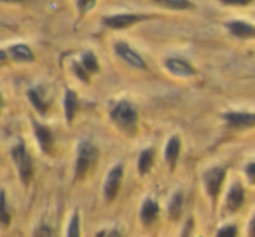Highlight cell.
<instances>
[{"label": "cell", "instance_id": "1", "mask_svg": "<svg viewBox=\"0 0 255 237\" xmlns=\"http://www.w3.org/2000/svg\"><path fill=\"white\" fill-rule=\"evenodd\" d=\"M112 122L121 129V131L128 133V135H135L136 124H138V113H136L135 106L128 101H121L110 112Z\"/></svg>", "mask_w": 255, "mask_h": 237}, {"label": "cell", "instance_id": "2", "mask_svg": "<svg viewBox=\"0 0 255 237\" xmlns=\"http://www.w3.org/2000/svg\"><path fill=\"white\" fill-rule=\"evenodd\" d=\"M98 159V150L93 143L81 142L77 149V160H75V180H82L89 167Z\"/></svg>", "mask_w": 255, "mask_h": 237}, {"label": "cell", "instance_id": "3", "mask_svg": "<svg viewBox=\"0 0 255 237\" xmlns=\"http://www.w3.org/2000/svg\"><path fill=\"white\" fill-rule=\"evenodd\" d=\"M11 157H12V160H14L16 167H18L21 183L28 185L33 176V162H32V157H30L28 150H26L25 143L19 142L18 145H14V149L11 150Z\"/></svg>", "mask_w": 255, "mask_h": 237}, {"label": "cell", "instance_id": "4", "mask_svg": "<svg viewBox=\"0 0 255 237\" xmlns=\"http://www.w3.org/2000/svg\"><path fill=\"white\" fill-rule=\"evenodd\" d=\"M121 180H123V166L117 164V166H114L110 169L109 176H107L105 183H103V197H105V201H114V197L119 192Z\"/></svg>", "mask_w": 255, "mask_h": 237}, {"label": "cell", "instance_id": "5", "mask_svg": "<svg viewBox=\"0 0 255 237\" xmlns=\"http://www.w3.org/2000/svg\"><path fill=\"white\" fill-rule=\"evenodd\" d=\"M224 176H226V169L224 167H213V169L206 171L205 176H203V181H205L206 192L212 199H215L219 195V190L222 187Z\"/></svg>", "mask_w": 255, "mask_h": 237}, {"label": "cell", "instance_id": "6", "mask_svg": "<svg viewBox=\"0 0 255 237\" xmlns=\"http://www.w3.org/2000/svg\"><path fill=\"white\" fill-rule=\"evenodd\" d=\"M224 121L231 129H248L255 126V113H226Z\"/></svg>", "mask_w": 255, "mask_h": 237}, {"label": "cell", "instance_id": "7", "mask_svg": "<svg viewBox=\"0 0 255 237\" xmlns=\"http://www.w3.org/2000/svg\"><path fill=\"white\" fill-rule=\"evenodd\" d=\"M114 49L119 54L121 60L126 61L128 65H131V67H136V68H145V61L142 60V56H140L136 51H133L128 44L117 42L116 46H114Z\"/></svg>", "mask_w": 255, "mask_h": 237}, {"label": "cell", "instance_id": "8", "mask_svg": "<svg viewBox=\"0 0 255 237\" xmlns=\"http://www.w3.org/2000/svg\"><path fill=\"white\" fill-rule=\"evenodd\" d=\"M164 67L170 74L177 75V77H191L196 74V70L184 60H177V58H170L164 61Z\"/></svg>", "mask_w": 255, "mask_h": 237}, {"label": "cell", "instance_id": "9", "mask_svg": "<svg viewBox=\"0 0 255 237\" xmlns=\"http://www.w3.org/2000/svg\"><path fill=\"white\" fill-rule=\"evenodd\" d=\"M145 19L143 16H136V14H117V16H110V18H105V25L109 28L114 30H121L126 28V26H131L135 23Z\"/></svg>", "mask_w": 255, "mask_h": 237}, {"label": "cell", "instance_id": "10", "mask_svg": "<svg viewBox=\"0 0 255 237\" xmlns=\"http://www.w3.org/2000/svg\"><path fill=\"white\" fill-rule=\"evenodd\" d=\"M32 124H33V131H35V138H37V142H39L42 152H49L51 147H53V142H54L53 133L49 131V128L39 124L37 121H33Z\"/></svg>", "mask_w": 255, "mask_h": 237}, {"label": "cell", "instance_id": "11", "mask_svg": "<svg viewBox=\"0 0 255 237\" xmlns=\"http://www.w3.org/2000/svg\"><path fill=\"white\" fill-rule=\"evenodd\" d=\"M9 56L12 60L19 61V63H32L35 60V54L30 49L26 44H14V46L9 47Z\"/></svg>", "mask_w": 255, "mask_h": 237}, {"label": "cell", "instance_id": "12", "mask_svg": "<svg viewBox=\"0 0 255 237\" xmlns=\"http://www.w3.org/2000/svg\"><path fill=\"white\" fill-rule=\"evenodd\" d=\"M227 30L231 32V35L238 37V39H254L255 37V26L248 25V23H243V21L229 23Z\"/></svg>", "mask_w": 255, "mask_h": 237}, {"label": "cell", "instance_id": "13", "mask_svg": "<svg viewBox=\"0 0 255 237\" xmlns=\"http://www.w3.org/2000/svg\"><path fill=\"white\" fill-rule=\"evenodd\" d=\"M245 202V192L240 183H234L227 194V208L229 211H238Z\"/></svg>", "mask_w": 255, "mask_h": 237}, {"label": "cell", "instance_id": "14", "mask_svg": "<svg viewBox=\"0 0 255 237\" xmlns=\"http://www.w3.org/2000/svg\"><path fill=\"white\" fill-rule=\"evenodd\" d=\"M178 156H180V138H178V136H173V138H170V142H168L166 154H164V157H166L171 169H175V166H177Z\"/></svg>", "mask_w": 255, "mask_h": 237}, {"label": "cell", "instance_id": "15", "mask_svg": "<svg viewBox=\"0 0 255 237\" xmlns=\"http://www.w3.org/2000/svg\"><path fill=\"white\" fill-rule=\"evenodd\" d=\"M157 215H159V206H157L156 201H152V199H147V201L143 202V206H142V222H143V225H152L154 220L157 218Z\"/></svg>", "mask_w": 255, "mask_h": 237}, {"label": "cell", "instance_id": "16", "mask_svg": "<svg viewBox=\"0 0 255 237\" xmlns=\"http://www.w3.org/2000/svg\"><path fill=\"white\" fill-rule=\"evenodd\" d=\"M75 110H77V96L74 91L67 89L65 91V115H67L68 124H72V121H74Z\"/></svg>", "mask_w": 255, "mask_h": 237}, {"label": "cell", "instance_id": "17", "mask_svg": "<svg viewBox=\"0 0 255 237\" xmlns=\"http://www.w3.org/2000/svg\"><path fill=\"white\" fill-rule=\"evenodd\" d=\"M154 149H147L140 154V160H138V169H140V174H147L152 167V162H154Z\"/></svg>", "mask_w": 255, "mask_h": 237}, {"label": "cell", "instance_id": "18", "mask_svg": "<svg viewBox=\"0 0 255 237\" xmlns=\"http://www.w3.org/2000/svg\"><path fill=\"white\" fill-rule=\"evenodd\" d=\"M9 223H11V213L7 208V197L4 190H0V225L9 227Z\"/></svg>", "mask_w": 255, "mask_h": 237}, {"label": "cell", "instance_id": "19", "mask_svg": "<svg viewBox=\"0 0 255 237\" xmlns=\"http://www.w3.org/2000/svg\"><path fill=\"white\" fill-rule=\"evenodd\" d=\"M159 5L166 9H173V11H184V9H191L192 4L189 0H154Z\"/></svg>", "mask_w": 255, "mask_h": 237}, {"label": "cell", "instance_id": "20", "mask_svg": "<svg viewBox=\"0 0 255 237\" xmlns=\"http://www.w3.org/2000/svg\"><path fill=\"white\" fill-rule=\"evenodd\" d=\"M81 65L84 67V70L88 72V74H96V72L100 70L98 60H96V56L93 53H84V54H82Z\"/></svg>", "mask_w": 255, "mask_h": 237}, {"label": "cell", "instance_id": "21", "mask_svg": "<svg viewBox=\"0 0 255 237\" xmlns=\"http://www.w3.org/2000/svg\"><path fill=\"white\" fill-rule=\"evenodd\" d=\"M28 99L32 101L33 108H35L37 112L40 113V115H44V113L47 112V103L44 101L42 98H40L39 91H35V89H30V91H28Z\"/></svg>", "mask_w": 255, "mask_h": 237}, {"label": "cell", "instance_id": "22", "mask_svg": "<svg viewBox=\"0 0 255 237\" xmlns=\"http://www.w3.org/2000/svg\"><path fill=\"white\" fill-rule=\"evenodd\" d=\"M182 206H184V194H182V192H177L170 201V216L171 218L177 220L178 216H180Z\"/></svg>", "mask_w": 255, "mask_h": 237}, {"label": "cell", "instance_id": "23", "mask_svg": "<svg viewBox=\"0 0 255 237\" xmlns=\"http://www.w3.org/2000/svg\"><path fill=\"white\" fill-rule=\"evenodd\" d=\"M67 236H70V237L79 236V215L77 213H74V216H72V222H70V225H68Z\"/></svg>", "mask_w": 255, "mask_h": 237}, {"label": "cell", "instance_id": "24", "mask_svg": "<svg viewBox=\"0 0 255 237\" xmlns=\"http://www.w3.org/2000/svg\"><path fill=\"white\" fill-rule=\"evenodd\" d=\"M96 0H75V4H77V9L81 14H86L89 9H93Z\"/></svg>", "mask_w": 255, "mask_h": 237}, {"label": "cell", "instance_id": "25", "mask_svg": "<svg viewBox=\"0 0 255 237\" xmlns=\"http://www.w3.org/2000/svg\"><path fill=\"white\" fill-rule=\"evenodd\" d=\"M74 72H75V75H77L79 79H81L82 82H89V77H88V72L84 70V67L81 65V61L79 63H74Z\"/></svg>", "mask_w": 255, "mask_h": 237}, {"label": "cell", "instance_id": "26", "mask_svg": "<svg viewBox=\"0 0 255 237\" xmlns=\"http://www.w3.org/2000/svg\"><path fill=\"white\" fill-rule=\"evenodd\" d=\"M217 236H219V237H227V236L234 237V236H236V227H234V225L222 227V229H220L219 232H217Z\"/></svg>", "mask_w": 255, "mask_h": 237}, {"label": "cell", "instance_id": "27", "mask_svg": "<svg viewBox=\"0 0 255 237\" xmlns=\"http://www.w3.org/2000/svg\"><path fill=\"white\" fill-rule=\"evenodd\" d=\"M220 2L226 5H233V7H245V5H248L254 0H220Z\"/></svg>", "mask_w": 255, "mask_h": 237}, {"label": "cell", "instance_id": "28", "mask_svg": "<svg viewBox=\"0 0 255 237\" xmlns=\"http://www.w3.org/2000/svg\"><path fill=\"white\" fill-rule=\"evenodd\" d=\"M245 173H247L248 180H250L252 183H255V162H254V164H248V166H247V171H245Z\"/></svg>", "mask_w": 255, "mask_h": 237}, {"label": "cell", "instance_id": "29", "mask_svg": "<svg viewBox=\"0 0 255 237\" xmlns=\"http://www.w3.org/2000/svg\"><path fill=\"white\" fill-rule=\"evenodd\" d=\"M248 229H250V236H255V216L250 220V225H248Z\"/></svg>", "mask_w": 255, "mask_h": 237}, {"label": "cell", "instance_id": "30", "mask_svg": "<svg viewBox=\"0 0 255 237\" xmlns=\"http://www.w3.org/2000/svg\"><path fill=\"white\" fill-rule=\"evenodd\" d=\"M5 58H7V53H5V51H0V61H5Z\"/></svg>", "mask_w": 255, "mask_h": 237}, {"label": "cell", "instance_id": "31", "mask_svg": "<svg viewBox=\"0 0 255 237\" xmlns=\"http://www.w3.org/2000/svg\"><path fill=\"white\" fill-rule=\"evenodd\" d=\"M0 2H25V0H0Z\"/></svg>", "mask_w": 255, "mask_h": 237}, {"label": "cell", "instance_id": "32", "mask_svg": "<svg viewBox=\"0 0 255 237\" xmlns=\"http://www.w3.org/2000/svg\"><path fill=\"white\" fill-rule=\"evenodd\" d=\"M2 106H4V98L0 96V110H2Z\"/></svg>", "mask_w": 255, "mask_h": 237}]
</instances>
